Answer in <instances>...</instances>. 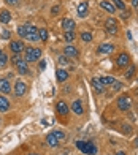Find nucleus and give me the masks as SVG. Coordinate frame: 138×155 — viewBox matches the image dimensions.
Masks as SVG:
<instances>
[{"mask_svg": "<svg viewBox=\"0 0 138 155\" xmlns=\"http://www.w3.org/2000/svg\"><path fill=\"white\" fill-rule=\"evenodd\" d=\"M41 57V49L35 48H25V62H33Z\"/></svg>", "mask_w": 138, "mask_h": 155, "instance_id": "nucleus-1", "label": "nucleus"}, {"mask_svg": "<svg viewBox=\"0 0 138 155\" xmlns=\"http://www.w3.org/2000/svg\"><path fill=\"white\" fill-rule=\"evenodd\" d=\"M130 106H132V100H130V97L122 95V97L118 98V108H119L121 111H129Z\"/></svg>", "mask_w": 138, "mask_h": 155, "instance_id": "nucleus-2", "label": "nucleus"}, {"mask_svg": "<svg viewBox=\"0 0 138 155\" xmlns=\"http://www.w3.org/2000/svg\"><path fill=\"white\" fill-rule=\"evenodd\" d=\"M105 27H106V32H108V33H111V35H114L116 32H118V22H116V21H114L113 18L106 19Z\"/></svg>", "mask_w": 138, "mask_h": 155, "instance_id": "nucleus-3", "label": "nucleus"}, {"mask_svg": "<svg viewBox=\"0 0 138 155\" xmlns=\"http://www.w3.org/2000/svg\"><path fill=\"white\" fill-rule=\"evenodd\" d=\"M82 152L89 153V155H95L97 153V147H95V144L91 143V141H86L84 146H82Z\"/></svg>", "mask_w": 138, "mask_h": 155, "instance_id": "nucleus-4", "label": "nucleus"}, {"mask_svg": "<svg viewBox=\"0 0 138 155\" xmlns=\"http://www.w3.org/2000/svg\"><path fill=\"white\" fill-rule=\"evenodd\" d=\"M25 90H27L25 82H22V81H18V82H16V86H15V94H16L18 97H22V95L25 94Z\"/></svg>", "mask_w": 138, "mask_h": 155, "instance_id": "nucleus-5", "label": "nucleus"}, {"mask_svg": "<svg viewBox=\"0 0 138 155\" xmlns=\"http://www.w3.org/2000/svg\"><path fill=\"white\" fill-rule=\"evenodd\" d=\"M10 49L15 54H21L24 51V45L21 43V41H11V43H10Z\"/></svg>", "mask_w": 138, "mask_h": 155, "instance_id": "nucleus-6", "label": "nucleus"}, {"mask_svg": "<svg viewBox=\"0 0 138 155\" xmlns=\"http://www.w3.org/2000/svg\"><path fill=\"white\" fill-rule=\"evenodd\" d=\"M129 62H130V59H129V54H127V52L119 54V57H118V67L124 68V67L129 65Z\"/></svg>", "mask_w": 138, "mask_h": 155, "instance_id": "nucleus-7", "label": "nucleus"}, {"mask_svg": "<svg viewBox=\"0 0 138 155\" xmlns=\"http://www.w3.org/2000/svg\"><path fill=\"white\" fill-rule=\"evenodd\" d=\"M62 27H64V30L65 32H73V29H75V27H76V25H75V21L73 19H64V21H62Z\"/></svg>", "mask_w": 138, "mask_h": 155, "instance_id": "nucleus-8", "label": "nucleus"}, {"mask_svg": "<svg viewBox=\"0 0 138 155\" xmlns=\"http://www.w3.org/2000/svg\"><path fill=\"white\" fill-rule=\"evenodd\" d=\"M87 13H89V5H87L86 2H81V3L78 5V16H79V18H86Z\"/></svg>", "mask_w": 138, "mask_h": 155, "instance_id": "nucleus-9", "label": "nucleus"}, {"mask_svg": "<svg viewBox=\"0 0 138 155\" xmlns=\"http://www.w3.org/2000/svg\"><path fill=\"white\" fill-rule=\"evenodd\" d=\"M72 111L75 112V114H78V116H81L82 112H84V109H82V104H81L79 100H75V101L72 103Z\"/></svg>", "mask_w": 138, "mask_h": 155, "instance_id": "nucleus-10", "label": "nucleus"}, {"mask_svg": "<svg viewBox=\"0 0 138 155\" xmlns=\"http://www.w3.org/2000/svg\"><path fill=\"white\" fill-rule=\"evenodd\" d=\"M114 51V46L113 45H108V43H103L99 46V52L100 54H109V52H113Z\"/></svg>", "mask_w": 138, "mask_h": 155, "instance_id": "nucleus-11", "label": "nucleus"}, {"mask_svg": "<svg viewBox=\"0 0 138 155\" xmlns=\"http://www.w3.org/2000/svg\"><path fill=\"white\" fill-rule=\"evenodd\" d=\"M0 92L2 94H10L11 92V86L6 79H0Z\"/></svg>", "mask_w": 138, "mask_h": 155, "instance_id": "nucleus-12", "label": "nucleus"}, {"mask_svg": "<svg viewBox=\"0 0 138 155\" xmlns=\"http://www.w3.org/2000/svg\"><path fill=\"white\" fill-rule=\"evenodd\" d=\"M57 112L60 116H67V112H68V106H67V103L65 101H57Z\"/></svg>", "mask_w": 138, "mask_h": 155, "instance_id": "nucleus-13", "label": "nucleus"}, {"mask_svg": "<svg viewBox=\"0 0 138 155\" xmlns=\"http://www.w3.org/2000/svg\"><path fill=\"white\" fill-rule=\"evenodd\" d=\"M10 21H11L10 11H6V10H2V11H0V22H2V24H8Z\"/></svg>", "mask_w": 138, "mask_h": 155, "instance_id": "nucleus-14", "label": "nucleus"}, {"mask_svg": "<svg viewBox=\"0 0 138 155\" xmlns=\"http://www.w3.org/2000/svg\"><path fill=\"white\" fill-rule=\"evenodd\" d=\"M100 8L108 11V13H114V5L111 2H105V0H102V2H100Z\"/></svg>", "mask_w": 138, "mask_h": 155, "instance_id": "nucleus-15", "label": "nucleus"}, {"mask_svg": "<svg viewBox=\"0 0 138 155\" xmlns=\"http://www.w3.org/2000/svg\"><path fill=\"white\" fill-rule=\"evenodd\" d=\"M64 54L68 55V57H78V49L73 48V46H67L64 49Z\"/></svg>", "mask_w": 138, "mask_h": 155, "instance_id": "nucleus-16", "label": "nucleus"}, {"mask_svg": "<svg viewBox=\"0 0 138 155\" xmlns=\"http://www.w3.org/2000/svg\"><path fill=\"white\" fill-rule=\"evenodd\" d=\"M46 143H48V146L56 147V146L59 144V141H57V138H56V136H54V133H49V135L46 136Z\"/></svg>", "mask_w": 138, "mask_h": 155, "instance_id": "nucleus-17", "label": "nucleus"}, {"mask_svg": "<svg viewBox=\"0 0 138 155\" xmlns=\"http://www.w3.org/2000/svg\"><path fill=\"white\" fill-rule=\"evenodd\" d=\"M10 109V101L5 97H0V112H5Z\"/></svg>", "mask_w": 138, "mask_h": 155, "instance_id": "nucleus-18", "label": "nucleus"}, {"mask_svg": "<svg viewBox=\"0 0 138 155\" xmlns=\"http://www.w3.org/2000/svg\"><path fill=\"white\" fill-rule=\"evenodd\" d=\"M16 67H18V71H19L21 74H25L27 71H29V67H27V62H25V60H21Z\"/></svg>", "mask_w": 138, "mask_h": 155, "instance_id": "nucleus-19", "label": "nucleus"}, {"mask_svg": "<svg viewBox=\"0 0 138 155\" xmlns=\"http://www.w3.org/2000/svg\"><path fill=\"white\" fill-rule=\"evenodd\" d=\"M56 78H57L59 82H64V81H67L68 73L65 71V70H57V71H56Z\"/></svg>", "mask_w": 138, "mask_h": 155, "instance_id": "nucleus-20", "label": "nucleus"}, {"mask_svg": "<svg viewBox=\"0 0 138 155\" xmlns=\"http://www.w3.org/2000/svg\"><path fill=\"white\" fill-rule=\"evenodd\" d=\"M92 84H94V87H95V90H97V92H103V90H105V86H103V84L100 82L99 78H94V79H92Z\"/></svg>", "mask_w": 138, "mask_h": 155, "instance_id": "nucleus-21", "label": "nucleus"}, {"mask_svg": "<svg viewBox=\"0 0 138 155\" xmlns=\"http://www.w3.org/2000/svg\"><path fill=\"white\" fill-rule=\"evenodd\" d=\"M100 79V82L103 84V86H109V84H113L114 82V78H111V76H105V78H99Z\"/></svg>", "mask_w": 138, "mask_h": 155, "instance_id": "nucleus-22", "label": "nucleus"}, {"mask_svg": "<svg viewBox=\"0 0 138 155\" xmlns=\"http://www.w3.org/2000/svg\"><path fill=\"white\" fill-rule=\"evenodd\" d=\"M81 40H82V41H86V43H91V41H92V33L82 32V33H81Z\"/></svg>", "mask_w": 138, "mask_h": 155, "instance_id": "nucleus-23", "label": "nucleus"}, {"mask_svg": "<svg viewBox=\"0 0 138 155\" xmlns=\"http://www.w3.org/2000/svg\"><path fill=\"white\" fill-rule=\"evenodd\" d=\"M6 62H8V57H6V54L2 51V52H0V68L6 67Z\"/></svg>", "mask_w": 138, "mask_h": 155, "instance_id": "nucleus-24", "label": "nucleus"}, {"mask_svg": "<svg viewBox=\"0 0 138 155\" xmlns=\"http://www.w3.org/2000/svg\"><path fill=\"white\" fill-rule=\"evenodd\" d=\"M109 2H111V3L116 6V8H119V10H124V8H126V3H124L122 0H109Z\"/></svg>", "mask_w": 138, "mask_h": 155, "instance_id": "nucleus-25", "label": "nucleus"}, {"mask_svg": "<svg viewBox=\"0 0 138 155\" xmlns=\"http://www.w3.org/2000/svg\"><path fill=\"white\" fill-rule=\"evenodd\" d=\"M64 40L67 41V43H72V41L75 40V35H73V32H65V35H64Z\"/></svg>", "mask_w": 138, "mask_h": 155, "instance_id": "nucleus-26", "label": "nucleus"}, {"mask_svg": "<svg viewBox=\"0 0 138 155\" xmlns=\"http://www.w3.org/2000/svg\"><path fill=\"white\" fill-rule=\"evenodd\" d=\"M52 133H54V136L57 138V141H64V139H65V133H64V131L56 130V131H52Z\"/></svg>", "mask_w": 138, "mask_h": 155, "instance_id": "nucleus-27", "label": "nucleus"}, {"mask_svg": "<svg viewBox=\"0 0 138 155\" xmlns=\"http://www.w3.org/2000/svg\"><path fill=\"white\" fill-rule=\"evenodd\" d=\"M38 37H40L41 41H46V40H48V32H46L45 29H40V30H38Z\"/></svg>", "mask_w": 138, "mask_h": 155, "instance_id": "nucleus-28", "label": "nucleus"}, {"mask_svg": "<svg viewBox=\"0 0 138 155\" xmlns=\"http://www.w3.org/2000/svg\"><path fill=\"white\" fill-rule=\"evenodd\" d=\"M25 30H27V33H38V29L35 25H32V24H27L25 25Z\"/></svg>", "mask_w": 138, "mask_h": 155, "instance_id": "nucleus-29", "label": "nucleus"}, {"mask_svg": "<svg viewBox=\"0 0 138 155\" xmlns=\"http://www.w3.org/2000/svg\"><path fill=\"white\" fill-rule=\"evenodd\" d=\"M25 38L29 40V41H38V40H40L38 33H27V35H25Z\"/></svg>", "mask_w": 138, "mask_h": 155, "instance_id": "nucleus-30", "label": "nucleus"}, {"mask_svg": "<svg viewBox=\"0 0 138 155\" xmlns=\"http://www.w3.org/2000/svg\"><path fill=\"white\" fill-rule=\"evenodd\" d=\"M133 73H135V67H133V65H130V67H129V70L126 71V78H127V79H129V78H132V76H133Z\"/></svg>", "mask_w": 138, "mask_h": 155, "instance_id": "nucleus-31", "label": "nucleus"}, {"mask_svg": "<svg viewBox=\"0 0 138 155\" xmlns=\"http://www.w3.org/2000/svg\"><path fill=\"white\" fill-rule=\"evenodd\" d=\"M18 33H19V37H22V38H25V35H27V30H25V25H21L19 29H18Z\"/></svg>", "mask_w": 138, "mask_h": 155, "instance_id": "nucleus-32", "label": "nucleus"}, {"mask_svg": "<svg viewBox=\"0 0 138 155\" xmlns=\"http://www.w3.org/2000/svg\"><path fill=\"white\" fill-rule=\"evenodd\" d=\"M59 65H68L67 55H60V57H59Z\"/></svg>", "mask_w": 138, "mask_h": 155, "instance_id": "nucleus-33", "label": "nucleus"}, {"mask_svg": "<svg viewBox=\"0 0 138 155\" xmlns=\"http://www.w3.org/2000/svg\"><path fill=\"white\" fill-rule=\"evenodd\" d=\"M11 62L15 63V65H18V63L21 62V54H15V55H13V59H11Z\"/></svg>", "mask_w": 138, "mask_h": 155, "instance_id": "nucleus-34", "label": "nucleus"}, {"mask_svg": "<svg viewBox=\"0 0 138 155\" xmlns=\"http://www.w3.org/2000/svg\"><path fill=\"white\" fill-rule=\"evenodd\" d=\"M111 86H113V89H114V90H121V89H122V84H121L119 81H114V82L111 84Z\"/></svg>", "mask_w": 138, "mask_h": 155, "instance_id": "nucleus-35", "label": "nucleus"}, {"mask_svg": "<svg viewBox=\"0 0 138 155\" xmlns=\"http://www.w3.org/2000/svg\"><path fill=\"white\" fill-rule=\"evenodd\" d=\"M2 38H3V40H8V38H10V32L5 30V32L2 33Z\"/></svg>", "mask_w": 138, "mask_h": 155, "instance_id": "nucleus-36", "label": "nucleus"}, {"mask_svg": "<svg viewBox=\"0 0 138 155\" xmlns=\"http://www.w3.org/2000/svg\"><path fill=\"white\" fill-rule=\"evenodd\" d=\"M59 10H60L59 6H54V8L51 10V13H52V15H57V13H59Z\"/></svg>", "mask_w": 138, "mask_h": 155, "instance_id": "nucleus-37", "label": "nucleus"}, {"mask_svg": "<svg viewBox=\"0 0 138 155\" xmlns=\"http://www.w3.org/2000/svg\"><path fill=\"white\" fill-rule=\"evenodd\" d=\"M5 2H6V3H10V5H16L19 0H5Z\"/></svg>", "mask_w": 138, "mask_h": 155, "instance_id": "nucleus-38", "label": "nucleus"}, {"mask_svg": "<svg viewBox=\"0 0 138 155\" xmlns=\"http://www.w3.org/2000/svg\"><path fill=\"white\" fill-rule=\"evenodd\" d=\"M40 68L45 70V68H46V62H41V63H40Z\"/></svg>", "mask_w": 138, "mask_h": 155, "instance_id": "nucleus-39", "label": "nucleus"}, {"mask_svg": "<svg viewBox=\"0 0 138 155\" xmlns=\"http://www.w3.org/2000/svg\"><path fill=\"white\" fill-rule=\"evenodd\" d=\"M132 5L133 6H138V0H132Z\"/></svg>", "mask_w": 138, "mask_h": 155, "instance_id": "nucleus-40", "label": "nucleus"}, {"mask_svg": "<svg viewBox=\"0 0 138 155\" xmlns=\"http://www.w3.org/2000/svg\"><path fill=\"white\" fill-rule=\"evenodd\" d=\"M116 155H126V153H124V152H118V153H116Z\"/></svg>", "mask_w": 138, "mask_h": 155, "instance_id": "nucleus-41", "label": "nucleus"}, {"mask_svg": "<svg viewBox=\"0 0 138 155\" xmlns=\"http://www.w3.org/2000/svg\"><path fill=\"white\" fill-rule=\"evenodd\" d=\"M30 155H38V153H30Z\"/></svg>", "mask_w": 138, "mask_h": 155, "instance_id": "nucleus-42", "label": "nucleus"}, {"mask_svg": "<svg viewBox=\"0 0 138 155\" xmlns=\"http://www.w3.org/2000/svg\"><path fill=\"white\" fill-rule=\"evenodd\" d=\"M0 52H2V51H0Z\"/></svg>", "mask_w": 138, "mask_h": 155, "instance_id": "nucleus-43", "label": "nucleus"}]
</instances>
